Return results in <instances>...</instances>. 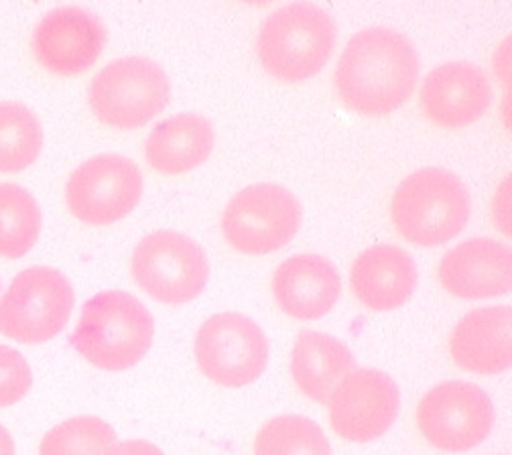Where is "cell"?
I'll return each instance as SVG.
<instances>
[{
	"mask_svg": "<svg viewBox=\"0 0 512 455\" xmlns=\"http://www.w3.org/2000/svg\"><path fill=\"white\" fill-rule=\"evenodd\" d=\"M153 336L155 321L137 297L124 291H102L84 305L72 344L92 366L122 372L141 362Z\"/></svg>",
	"mask_w": 512,
	"mask_h": 455,
	"instance_id": "cell-2",
	"label": "cell"
},
{
	"mask_svg": "<svg viewBox=\"0 0 512 455\" xmlns=\"http://www.w3.org/2000/svg\"><path fill=\"white\" fill-rule=\"evenodd\" d=\"M336 21L322 7L293 3L271 13L256 39L263 68L281 82H303L324 70L336 47Z\"/></svg>",
	"mask_w": 512,
	"mask_h": 455,
	"instance_id": "cell-4",
	"label": "cell"
},
{
	"mask_svg": "<svg viewBox=\"0 0 512 455\" xmlns=\"http://www.w3.org/2000/svg\"><path fill=\"white\" fill-rule=\"evenodd\" d=\"M106 455H165L155 443L145 439H128L114 443Z\"/></svg>",
	"mask_w": 512,
	"mask_h": 455,
	"instance_id": "cell-26",
	"label": "cell"
},
{
	"mask_svg": "<svg viewBox=\"0 0 512 455\" xmlns=\"http://www.w3.org/2000/svg\"><path fill=\"white\" fill-rule=\"evenodd\" d=\"M334 433L350 443L374 441L399 417L401 393L395 380L376 368H354L328 399Z\"/></svg>",
	"mask_w": 512,
	"mask_h": 455,
	"instance_id": "cell-12",
	"label": "cell"
},
{
	"mask_svg": "<svg viewBox=\"0 0 512 455\" xmlns=\"http://www.w3.org/2000/svg\"><path fill=\"white\" fill-rule=\"evenodd\" d=\"M496 411L490 397L472 382L450 380L433 386L417 407L421 435L439 451L462 453L492 431Z\"/></svg>",
	"mask_w": 512,
	"mask_h": 455,
	"instance_id": "cell-9",
	"label": "cell"
},
{
	"mask_svg": "<svg viewBox=\"0 0 512 455\" xmlns=\"http://www.w3.org/2000/svg\"><path fill=\"white\" fill-rule=\"evenodd\" d=\"M43 149L37 114L17 100H0V173L31 167Z\"/></svg>",
	"mask_w": 512,
	"mask_h": 455,
	"instance_id": "cell-21",
	"label": "cell"
},
{
	"mask_svg": "<svg viewBox=\"0 0 512 455\" xmlns=\"http://www.w3.org/2000/svg\"><path fill=\"white\" fill-rule=\"evenodd\" d=\"M419 98L427 120L456 130L474 124L486 114L492 102V88L478 65L450 61L427 74Z\"/></svg>",
	"mask_w": 512,
	"mask_h": 455,
	"instance_id": "cell-14",
	"label": "cell"
},
{
	"mask_svg": "<svg viewBox=\"0 0 512 455\" xmlns=\"http://www.w3.org/2000/svg\"><path fill=\"white\" fill-rule=\"evenodd\" d=\"M450 354L462 370L492 376L512 366V309L508 305L474 309L454 328Z\"/></svg>",
	"mask_w": 512,
	"mask_h": 455,
	"instance_id": "cell-17",
	"label": "cell"
},
{
	"mask_svg": "<svg viewBox=\"0 0 512 455\" xmlns=\"http://www.w3.org/2000/svg\"><path fill=\"white\" fill-rule=\"evenodd\" d=\"M472 202L464 181L447 169L425 167L403 179L391 202L397 232L417 246H441L470 220Z\"/></svg>",
	"mask_w": 512,
	"mask_h": 455,
	"instance_id": "cell-3",
	"label": "cell"
},
{
	"mask_svg": "<svg viewBox=\"0 0 512 455\" xmlns=\"http://www.w3.org/2000/svg\"><path fill=\"white\" fill-rule=\"evenodd\" d=\"M76 295L68 277L51 267L21 271L0 297V334L21 344H43L66 328Z\"/></svg>",
	"mask_w": 512,
	"mask_h": 455,
	"instance_id": "cell-6",
	"label": "cell"
},
{
	"mask_svg": "<svg viewBox=\"0 0 512 455\" xmlns=\"http://www.w3.org/2000/svg\"><path fill=\"white\" fill-rule=\"evenodd\" d=\"M437 277L460 299L500 297L512 287V252L498 240L472 238L441 258Z\"/></svg>",
	"mask_w": 512,
	"mask_h": 455,
	"instance_id": "cell-15",
	"label": "cell"
},
{
	"mask_svg": "<svg viewBox=\"0 0 512 455\" xmlns=\"http://www.w3.org/2000/svg\"><path fill=\"white\" fill-rule=\"evenodd\" d=\"M171 82L149 57L110 61L90 84V106L96 118L112 128L137 130L163 112Z\"/></svg>",
	"mask_w": 512,
	"mask_h": 455,
	"instance_id": "cell-5",
	"label": "cell"
},
{
	"mask_svg": "<svg viewBox=\"0 0 512 455\" xmlns=\"http://www.w3.org/2000/svg\"><path fill=\"white\" fill-rule=\"evenodd\" d=\"M214 126L200 114H177L155 126L145 143L149 165L165 175H181L208 161Z\"/></svg>",
	"mask_w": 512,
	"mask_h": 455,
	"instance_id": "cell-19",
	"label": "cell"
},
{
	"mask_svg": "<svg viewBox=\"0 0 512 455\" xmlns=\"http://www.w3.org/2000/svg\"><path fill=\"white\" fill-rule=\"evenodd\" d=\"M133 277L153 299L167 305L194 301L208 285L210 265L204 248L185 234L159 230L133 252Z\"/></svg>",
	"mask_w": 512,
	"mask_h": 455,
	"instance_id": "cell-8",
	"label": "cell"
},
{
	"mask_svg": "<svg viewBox=\"0 0 512 455\" xmlns=\"http://www.w3.org/2000/svg\"><path fill=\"white\" fill-rule=\"evenodd\" d=\"M31 384V366L23 354L0 344V409L23 401L31 390Z\"/></svg>",
	"mask_w": 512,
	"mask_h": 455,
	"instance_id": "cell-25",
	"label": "cell"
},
{
	"mask_svg": "<svg viewBox=\"0 0 512 455\" xmlns=\"http://www.w3.org/2000/svg\"><path fill=\"white\" fill-rule=\"evenodd\" d=\"M301 228V204L275 183H256L238 191L222 214V232L244 254H271L289 244Z\"/></svg>",
	"mask_w": 512,
	"mask_h": 455,
	"instance_id": "cell-7",
	"label": "cell"
},
{
	"mask_svg": "<svg viewBox=\"0 0 512 455\" xmlns=\"http://www.w3.org/2000/svg\"><path fill=\"white\" fill-rule=\"evenodd\" d=\"M350 283L356 299L368 309L393 311L415 293L417 265L401 246L376 244L354 260Z\"/></svg>",
	"mask_w": 512,
	"mask_h": 455,
	"instance_id": "cell-18",
	"label": "cell"
},
{
	"mask_svg": "<svg viewBox=\"0 0 512 455\" xmlns=\"http://www.w3.org/2000/svg\"><path fill=\"white\" fill-rule=\"evenodd\" d=\"M194 350L204 376L226 388L252 384L269 362L265 332L234 311L212 315L198 330Z\"/></svg>",
	"mask_w": 512,
	"mask_h": 455,
	"instance_id": "cell-10",
	"label": "cell"
},
{
	"mask_svg": "<svg viewBox=\"0 0 512 455\" xmlns=\"http://www.w3.org/2000/svg\"><path fill=\"white\" fill-rule=\"evenodd\" d=\"M273 295L279 307L295 319L328 315L342 293V279L332 260L319 254H295L273 275Z\"/></svg>",
	"mask_w": 512,
	"mask_h": 455,
	"instance_id": "cell-16",
	"label": "cell"
},
{
	"mask_svg": "<svg viewBox=\"0 0 512 455\" xmlns=\"http://www.w3.org/2000/svg\"><path fill=\"white\" fill-rule=\"evenodd\" d=\"M419 80V55L411 41L384 27L356 33L346 45L336 88L342 102L362 116H387L401 108Z\"/></svg>",
	"mask_w": 512,
	"mask_h": 455,
	"instance_id": "cell-1",
	"label": "cell"
},
{
	"mask_svg": "<svg viewBox=\"0 0 512 455\" xmlns=\"http://www.w3.org/2000/svg\"><path fill=\"white\" fill-rule=\"evenodd\" d=\"M116 443L114 429L100 417H74L45 433L39 455H106Z\"/></svg>",
	"mask_w": 512,
	"mask_h": 455,
	"instance_id": "cell-24",
	"label": "cell"
},
{
	"mask_svg": "<svg viewBox=\"0 0 512 455\" xmlns=\"http://www.w3.org/2000/svg\"><path fill=\"white\" fill-rule=\"evenodd\" d=\"M106 39L108 31L98 15L66 5L41 17L31 37V49L49 74L70 78L94 65Z\"/></svg>",
	"mask_w": 512,
	"mask_h": 455,
	"instance_id": "cell-13",
	"label": "cell"
},
{
	"mask_svg": "<svg viewBox=\"0 0 512 455\" xmlns=\"http://www.w3.org/2000/svg\"><path fill=\"white\" fill-rule=\"evenodd\" d=\"M0 455H17L15 453V441L3 425H0Z\"/></svg>",
	"mask_w": 512,
	"mask_h": 455,
	"instance_id": "cell-27",
	"label": "cell"
},
{
	"mask_svg": "<svg viewBox=\"0 0 512 455\" xmlns=\"http://www.w3.org/2000/svg\"><path fill=\"white\" fill-rule=\"evenodd\" d=\"M254 455H332V445L315 421L281 415L256 433Z\"/></svg>",
	"mask_w": 512,
	"mask_h": 455,
	"instance_id": "cell-23",
	"label": "cell"
},
{
	"mask_svg": "<svg viewBox=\"0 0 512 455\" xmlns=\"http://www.w3.org/2000/svg\"><path fill=\"white\" fill-rule=\"evenodd\" d=\"M143 195V175L122 155H98L68 179L66 202L84 224L108 226L131 214Z\"/></svg>",
	"mask_w": 512,
	"mask_h": 455,
	"instance_id": "cell-11",
	"label": "cell"
},
{
	"mask_svg": "<svg viewBox=\"0 0 512 455\" xmlns=\"http://www.w3.org/2000/svg\"><path fill=\"white\" fill-rule=\"evenodd\" d=\"M43 214L37 200L17 183H0V256L21 258L37 242Z\"/></svg>",
	"mask_w": 512,
	"mask_h": 455,
	"instance_id": "cell-22",
	"label": "cell"
},
{
	"mask_svg": "<svg viewBox=\"0 0 512 455\" xmlns=\"http://www.w3.org/2000/svg\"><path fill=\"white\" fill-rule=\"evenodd\" d=\"M352 370V352L340 340L328 334L303 332L293 346V380L301 393L315 403L328 405L336 384Z\"/></svg>",
	"mask_w": 512,
	"mask_h": 455,
	"instance_id": "cell-20",
	"label": "cell"
}]
</instances>
